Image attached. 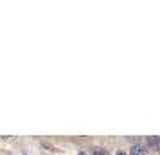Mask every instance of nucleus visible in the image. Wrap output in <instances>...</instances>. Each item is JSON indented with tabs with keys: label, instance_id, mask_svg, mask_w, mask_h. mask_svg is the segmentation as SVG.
<instances>
[{
	"label": "nucleus",
	"instance_id": "f257e3e1",
	"mask_svg": "<svg viewBox=\"0 0 160 155\" xmlns=\"http://www.w3.org/2000/svg\"><path fill=\"white\" fill-rule=\"evenodd\" d=\"M146 144H148L146 148H151V150H157V152H160V137H148Z\"/></svg>",
	"mask_w": 160,
	"mask_h": 155
},
{
	"label": "nucleus",
	"instance_id": "f03ea898",
	"mask_svg": "<svg viewBox=\"0 0 160 155\" xmlns=\"http://www.w3.org/2000/svg\"><path fill=\"white\" fill-rule=\"evenodd\" d=\"M148 153V148L144 144H133L130 150V155H146Z\"/></svg>",
	"mask_w": 160,
	"mask_h": 155
},
{
	"label": "nucleus",
	"instance_id": "7ed1b4c3",
	"mask_svg": "<svg viewBox=\"0 0 160 155\" xmlns=\"http://www.w3.org/2000/svg\"><path fill=\"white\" fill-rule=\"evenodd\" d=\"M94 155H108V152L104 148H94Z\"/></svg>",
	"mask_w": 160,
	"mask_h": 155
},
{
	"label": "nucleus",
	"instance_id": "20e7f679",
	"mask_svg": "<svg viewBox=\"0 0 160 155\" xmlns=\"http://www.w3.org/2000/svg\"><path fill=\"white\" fill-rule=\"evenodd\" d=\"M78 155H88V153H87V152H79Z\"/></svg>",
	"mask_w": 160,
	"mask_h": 155
},
{
	"label": "nucleus",
	"instance_id": "39448f33",
	"mask_svg": "<svg viewBox=\"0 0 160 155\" xmlns=\"http://www.w3.org/2000/svg\"><path fill=\"white\" fill-rule=\"evenodd\" d=\"M117 155H126V153H124V152H117Z\"/></svg>",
	"mask_w": 160,
	"mask_h": 155
}]
</instances>
